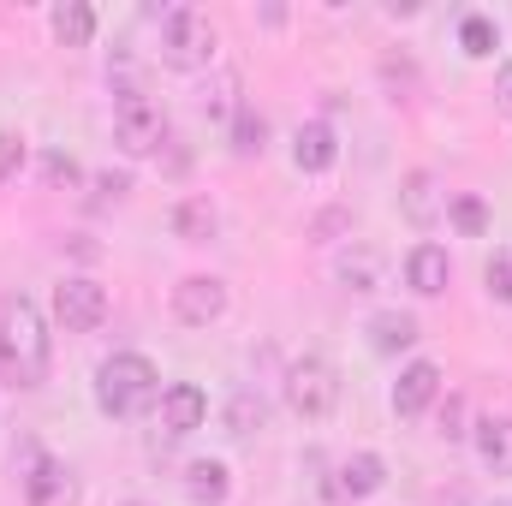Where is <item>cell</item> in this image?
<instances>
[{
  "label": "cell",
  "instance_id": "9a60e30c",
  "mask_svg": "<svg viewBox=\"0 0 512 506\" xmlns=\"http://www.w3.org/2000/svg\"><path fill=\"white\" fill-rule=\"evenodd\" d=\"M173 233H179L185 245H209V239L221 233L215 203H209V197H179V203H173Z\"/></svg>",
  "mask_w": 512,
  "mask_h": 506
},
{
  "label": "cell",
  "instance_id": "7c38bea8",
  "mask_svg": "<svg viewBox=\"0 0 512 506\" xmlns=\"http://www.w3.org/2000/svg\"><path fill=\"white\" fill-rule=\"evenodd\" d=\"M292 161H298V173H328L334 161H340V137L328 120H310V126H298L292 137Z\"/></svg>",
  "mask_w": 512,
  "mask_h": 506
},
{
  "label": "cell",
  "instance_id": "4fadbf2b",
  "mask_svg": "<svg viewBox=\"0 0 512 506\" xmlns=\"http://www.w3.org/2000/svg\"><path fill=\"white\" fill-rule=\"evenodd\" d=\"M405 280H411V292L417 298H441L447 292V280H453V262L441 245H417V251L405 256Z\"/></svg>",
  "mask_w": 512,
  "mask_h": 506
},
{
  "label": "cell",
  "instance_id": "ba28073f",
  "mask_svg": "<svg viewBox=\"0 0 512 506\" xmlns=\"http://www.w3.org/2000/svg\"><path fill=\"white\" fill-rule=\"evenodd\" d=\"M173 316H179L185 328L221 322V316H227V286H221L215 274H185V280L173 286Z\"/></svg>",
  "mask_w": 512,
  "mask_h": 506
},
{
  "label": "cell",
  "instance_id": "277c9868",
  "mask_svg": "<svg viewBox=\"0 0 512 506\" xmlns=\"http://www.w3.org/2000/svg\"><path fill=\"white\" fill-rule=\"evenodd\" d=\"M286 405H292V417H304V423H328L334 417V405H340V376H334V364L328 358H298L292 370H286Z\"/></svg>",
  "mask_w": 512,
  "mask_h": 506
},
{
  "label": "cell",
  "instance_id": "484cf974",
  "mask_svg": "<svg viewBox=\"0 0 512 506\" xmlns=\"http://www.w3.org/2000/svg\"><path fill=\"white\" fill-rule=\"evenodd\" d=\"M483 280H489V292H495L501 304H512V251H495V256H489Z\"/></svg>",
  "mask_w": 512,
  "mask_h": 506
},
{
  "label": "cell",
  "instance_id": "8fae6325",
  "mask_svg": "<svg viewBox=\"0 0 512 506\" xmlns=\"http://www.w3.org/2000/svg\"><path fill=\"white\" fill-rule=\"evenodd\" d=\"M382 483H387L382 453H352L340 465V477L328 483V501H370V495H382Z\"/></svg>",
  "mask_w": 512,
  "mask_h": 506
},
{
  "label": "cell",
  "instance_id": "d6986e66",
  "mask_svg": "<svg viewBox=\"0 0 512 506\" xmlns=\"http://www.w3.org/2000/svg\"><path fill=\"white\" fill-rule=\"evenodd\" d=\"M340 280H346L352 292H376V280H382V256L370 251V245H352V251L340 256Z\"/></svg>",
  "mask_w": 512,
  "mask_h": 506
},
{
  "label": "cell",
  "instance_id": "7a4b0ae2",
  "mask_svg": "<svg viewBox=\"0 0 512 506\" xmlns=\"http://www.w3.org/2000/svg\"><path fill=\"white\" fill-rule=\"evenodd\" d=\"M155 399H161V376H155V364L143 352L102 358V370H96V405L108 417H143Z\"/></svg>",
  "mask_w": 512,
  "mask_h": 506
},
{
  "label": "cell",
  "instance_id": "5bb4252c",
  "mask_svg": "<svg viewBox=\"0 0 512 506\" xmlns=\"http://www.w3.org/2000/svg\"><path fill=\"white\" fill-rule=\"evenodd\" d=\"M399 209H405V221L411 227H435V215H441V185H435V173H405V185H399Z\"/></svg>",
  "mask_w": 512,
  "mask_h": 506
},
{
  "label": "cell",
  "instance_id": "52a82bcc",
  "mask_svg": "<svg viewBox=\"0 0 512 506\" xmlns=\"http://www.w3.org/2000/svg\"><path fill=\"white\" fill-rule=\"evenodd\" d=\"M24 501L30 506H78V477L60 465V459H48V453H24Z\"/></svg>",
  "mask_w": 512,
  "mask_h": 506
},
{
  "label": "cell",
  "instance_id": "d4e9b609",
  "mask_svg": "<svg viewBox=\"0 0 512 506\" xmlns=\"http://www.w3.org/2000/svg\"><path fill=\"white\" fill-rule=\"evenodd\" d=\"M42 179H48L54 191H72V185L84 179V167H78L66 149H48V155H42Z\"/></svg>",
  "mask_w": 512,
  "mask_h": 506
},
{
  "label": "cell",
  "instance_id": "8992f818",
  "mask_svg": "<svg viewBox=\"0 0 512 506\" xmlns=\"http://www.w3.org/2000/svg\"><path fill=\"white\" fill-rule=\"evenodd\" d=\"M54 316H60L66 334H96V328L108 322V292H102L90 274H66V280L54 286Z\"/></svg>",
  "mask_w": 512,
  "mask_h": 506
},
{
  "label": "cell",
  "instance_id": "ac0fdd59",
  "mask_svg": "<svg viewBox=\"0 0 512 506\" xmlns=\"http://www.w3.org/2000/svg\"><path fill=\"white\" fill-rule=\"evenodd\" d=\"M364 334H370L376 352H405V346H417V316H405V310H376Z\"/></svg>",
  "mask_w": 512,
  "mask_h": 506
},
{
  "label": "cell",
  "instance_id": "603a6c76",
  "mask_svg": "<svg viewBox=\"0 0 512 506\" xmlns=\"http://www.w3.org/2000/svg\"><path fill=\"white\" fill-rule=\"evenodd\" d=\"M262 423H268V405H262V393H233V405H227V429H233L239 441H251Z\"/></svg>",
  "mask_w": 512,
  "mask_h": 506
},
{
  "label": "cell",
  "instance_id": "2e32d148",
  "mask_svg": "<svg viewBox=\"0 0 512 506\" xmlns=\"http://www.w3.org/2000/svg\"><path fill=\"white\" fill-rule=\"evenodd\" d=\"M471 435H477V459H483L495 477H507L512 471V417H483Z\"/></svg>",
  "mask_w": 512,
  "mask_h": 506
},
{
  "label": "cell",
  "instance_id": "f546056e",
  "mask_svg": "<svg viewBox=\"0 0 512 506\" xmlns=\"http://www.w3.org/2000/svg\"><path fill=\"white\" fill-rule=\"evenodd\" d=\"M495 102H501V114L512 120V60L501 66V78H495Z\"/></svg>",
  "mask_w": 512,
  "mask_h": 506
},
{
  "label": "cell",
  "instance_id": "5b68a950",
  "mask_svg": "<svg viewBox=\"0 0 512 506\" xmlns=\"http://www.w3.org/2000/svg\"><path fill=\"white\" fill-rule=\"evenodd\" d=\"M114 137H120L126 155H155V149L167 143V114H161V102H149L143 90H120V102H114Z\"/></svg>",
  "mask_w": 512,
  "mask_h": 506
},
{
  "label": "cell",
  "instance_id": "83f0119b",
  "mask_svg": "<svg viewBox=\"0 0 512 506\" xmlns=\"http://www.w3.org/2000/svg\"><path fill=\"white\" fill-rule=\"evenodd\" d=\"M18 167H24V137L18 131H0V185L18 179Z\"/></svg>",
  "mask_w": 512,
  "mask_h": 506
},
{
  "label": "cell",
  "instance_id": "6da1fadb",
  "mask_svg": "<svg viewBox=\"0 0 512 506\" xmlns=\"http://www.w3.org/2000/svg\"><path fill=\"white\" fill-rule=\"evenodd\" d=\"M0 370L18 387H42V376H48V322L30 298L0 304Z\"/></svg>",
  "mask_w": 512,
  "mask_h": 506
},
{
  "label": "cell",
  "instance_id": "9c48e42d",
  "mask_svg": "<svg viewBox=\"0 0 512 506\" xmlns=\"http://www.w3.org/2000/svg\"><path fill=\"white\" fill-rule=\"evenodd\" d=\"M203 417H209V393H203L197 381L161 387V429H167V435H197Z\"/></svg>",
  "mask_w": 512,
  "mask_h": 506
},
{
  "label": "cell",
  "instance_id": "30bf717a",
  "mask_svg": "<svg viewBox=\"0 0 512 506\" xmlns=\"http://www.w3.org/2000/svg\"><path fill=\"white\" fill-rule=\"evenodd\" d=\"M429 405H441V370L429 358H417V364H405L399 381H393V411L399 417H423Z\"/></svg>",
  "mask_w": 512,
  "mask_h": 506
},
{
  "label": "cell",
  "instance_id": "cb8c5ba5",
  "mask_svg": "<svg viewBox=\"0 0 512 506\" xmlns=\"http://www.w3.org/2000/svg\"><path fill=\"white\" fill-rule=\"evenodd\" d=\"M447 215H453V227H459L465 239H483V233H489V203H483V197H471V191H465V197H453V203H447Z\"/></svg>",
  "mask_w": 512,
  "mask_h": 506
},
{
  "label": "cell",
  "instance_id": "7402d4cb",
  "mask_svg": "<svg viewBox=\"0 0 512 506\" xmlns=\"http://www.w3.org/2000/svg\"><path fill=\"white\" fill-rule=\"evenodd\" d=\"M459 48H465L471 60H489V54L501 48V30H495V18H483V12H471V18L459 24Z\"/></svg>",
  "mask_w": 512,
  "mask_h": 506
},
{
  "label": "cell",
  "instance_id": "f1b7e54d",
  "mask_svg": "<svg viewBox=\"0 0 512 506\" xmlns=\"http://www.w3.org/2000/svg\"><path fill=\"white\" fill-rule=\"evenodd\" d=\"M126 191H131L126 173H102V179H96V203H120Z\"/></svg>",
  "mask_w": 512,
  "mask_h": 506
},
{
  "label": "cell",
  "instance_id": "44dd1931",
  "mask_svg": "<svg viewBox=\"0 0 512 506\" xmlns=\"http://www.w3.org/2000/svg\"><path fill=\"white\" fill-rule=\"evenodd\" d=\"M262 143H268V120L251 102H239L233 108V155H262Z\"/></svg>",
  "mask_w": 512,
  "mask_h": 506
},
{
  "label": "cell",
  "instance_id": "4316f807",
  "mask_svg": "<svg viewBox=\"0 0 512 506\" xmlns=\"http://www.w3.org/2000/svg\"><path fill=\"white\" fill-rule=\"evenodd\" d=\"M441 435H447V441H465V435H471V429H465V399H459V393L441 399Z\"/></svg>",
  "mask_w": 512,
  "mask_h": 506
},
{
  "label": "cell",
  "instance_id": "4dcf8cb0",
  "mask_svg": "<svg viewBox=\"0 0 512 506\" xmlns=\"http://www.w3.org/2000/svg\"><path fill=\"white\" fill-rule=\"evenodd\" d=\"M126 506H143V501H126Z\"/></svg>",
  "mask_w": 512,
  "mask_h": 506
},
{
  "label": "cell",
  "instance_id": "3957f363",
  "mask_svg": "<svg viewBox=\"0 0 512 506\" xmlns=\"http://www.w3.org/2000/svg\"><path fill=\"white\" fill-rule=\"evenodd\" d=\"M161 60L173 72H203L215 60V24H209V12H197V6L161 12Z\"/></svg>",
  "mask_w": 512,
  "mask_h": 506
},
{
  "label": "cell",
  "instance_id": "e0dca14e",
  "mask_svg": "<svg viewBox=\"0 0 512 506\" xmlns=\"http://www.w3.org/2000/svg\"><path fill=\"white\" fill-rule=\"evenodd\" d=\"M185 495L197 506H221L233 495V477H227V465L221 459H197V465H185Z\"/></svg>",
  "mask_w": 512,
  "mask_h": 506
},
{
  "label": "cell",
  "instance_id": "ffe728a7",
  "mask_svg": "<svg viewBox=\"0 0 512 506\" xmlns=\"http://www.w3.org/2000/svg\"><path fill=\"white\" fill-rule=\"evenodd\" d=\"M54 36H60L66 48H90V36H96V12H90V6H78V0H72V6H60V12H54Z\"/></svg>",
  "mask_w": 512,
  "mask_h": 506
}]
</instances>
